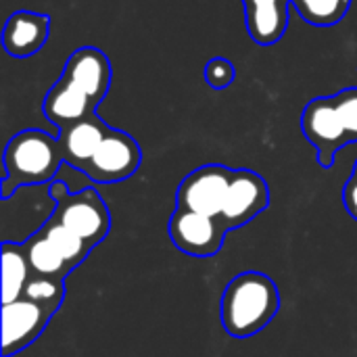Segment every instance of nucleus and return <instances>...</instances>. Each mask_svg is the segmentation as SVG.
<instances>
[{"label": "nucleus", "instance_id": "nucleus-1", "mask_svg": "<svg viewBox=\"0 0 357 357\" xmlns=\"http://www.w3.org/2000/svg\"><path fill=\"white\" fill-rule=\"evenodd\" d=\"M280 310L276 282L261 272H243L234 276L224 293L220 318L230 337L247 339L261 333Z\"/></svg>", "mask_w": 357, "mask_h": 357}, {"label": "nucleus", "instance_id": "nucleus-2", "mask_svg": "<svg viewBox=\"0 0 357 357\" xmlns=\"http://www.w3.org/2000/svg\"><path fill=\"white\" fill-rule=\"evenodd\" d=\"M2 161L6 169L2 180V199L6 201L17 188L52 182L65 159L59 138L44 130H23L4 146Z\"/></svg>", "mask_w": 357, "mask_h": 357}, {"label": "nucleus", "instance_id": "nucleus-3", "mask_svg": "<svg viewBox=\"0 0 357 357\" xmlns=\"http://www.w3.org/2000/svg\"><path fill=\"white\" fill-rule=\"evenodd\" d=\"M50 197L56 205L54 218L77 236H82L92 249L102 243L111 230V213L102 197L94 188H84L79 192H69V188L52 180L50 182Z\"/></svg>", "mask_w": 357, "mask_h": 357}, {"label": "nucleus", "instance_id": "nucleus-4", "mask_svg": "<svg viewBox=\"0 0 357 357\" xmlns=\"http://www.w3.org/2000/svg\"><path fill=\"white\" fill-rule=\"evenodd\" d=\"M301 130L307 142L316 149V159L324 169L333 167L339 151L351 142L333 96H318L305 105Z\"/></svg>", "mask_w": 357, "mask_h": 357}, {"label": "nucleus", "instance_id": "nucleus-5", "mask_svg": "<svg viewBox=\"0 0 357 357\" xmlns=\"http://www.w3.org/2000/svg\"><path fill=\"white\" fill-rule=\"evenodd\" d=\"M232 174L234 169L220 163L197 167L180 182L176 192V205L180 209L220 218Z\"/></svg>", "mask_w": 357, "mask_h": 357}, {"label": "nucleus", "instance_id": "nucleus-6", "mask_svg": "<svg viewBox=\"0 0 357 357\" xmlns=\"http://www.w3.org/2000/svg\"><path fill=\"white\" fill-rule=\"evenodd\" d=\"M142 163L140 144L126 132L109 128L96 155L86 165L84 174L98 184H115L128 180Z\"/></svg>", "mask_w": 357, "mask_h": 357}, {"label": "nucleus", "instance_id": "nucleus-7", "mask_svg": "<svg viewBox=\"0 0 357 357\" xmlns=\"http://www.w3.org/2000/svg\"><path fill=\"white\" fill-rule=\"evenodd\" d=\"M228 230L220 218L176 207L169 218V238L186 255L211 257L222 251Z\"/></svg>", "mask_w": 357, "mask_h": 357}, {"label": "nucleus", "instance_id": "nucleus-8", "mask_svg": "<svg viewBox=\"0 0 357 357\" xmlns=\"http://www.w3.org/2000/svg\"><path fill=\"white\" fill-rule=\"evenodd\" d=\"M270 205L268 182L251 169H234L220 213L226 230H236L255 220Z\"/></svg>", "mask_w": 357, "mask_h": 357}, {"label": "nucleus", "instance_id": "nucleus-9", "mask_svg": "<svg viewBox=\"0 0 357 357\" xmlns=\"http://www.w3.org/2000/svg\"><path fill=\"white\" fill-rule=\"evenodd\" d=\"M2 357L27 349L46 328L52 314L29 299H17L2 305Z\"/></svg>", "mask_w": 357, "mask_h": 357}, {"label": "nucleus", "instance_id": "nucleus-10", "mask_svg": "<svg viewBox=\"0 0 357 357\" xmlns=\"http://www.w3.org/2000/svg\"><path fill=\"white\" fill-rule=\"evenodd\" d=\"M111 75L113 71L107 54L94 46H82L67 59L61 79L84 90L86 96L98 107L111 88Z\"/></svg>", "mask_w": 357, "mask_h": 357}, {"label": "nucleus", "instance_id": "nucleus-11", "mask_svg": "<svg viewBox=\"0 0 357 357\" xmlns=\"http://www.w3.org/2000/svg\"><path fill=\"white\" fill-rule=\"evenodd\" d=\"M50 31V17L31 10H17L13 13L2 31V46L10 56L27 59L38 54L48 40Z\"/></svg>", "mask_w": 357, "mask_h": 357}, {"label": "nucleus", "instance_id": "nucleus-12", "mask_svg": "<svg viewBox=\"0 0 357 357\" xmlns=\"http://www.w3.org/2000/svg\"><path fill=\"white\" fill-rule=\"evenodd\" d=\"M107 130H109V126L100 117H96V113L84 117L82 121H77L69 128L59 130L61 134L56 138H59L65 163L84 172L86 165L90 163V159L96 155L100 142L105 140Z\"/></svg>", "mask_w": 357, "mask_h": 357}, {"label": "nucleus", "instance_id": "nucleus-13", "mask_svg": "<svg viewBox=\"0 0 357 357\" xmlns=\"http://www.w3.org/2000/svg\"><path fill=\"white\" fill-rule=\"evenodd\" d=\"M247 33L259 46H272L282 40L289 27L291 0H243Z\"/></svg>", "mask_w": 357, "mask_h": 357}, {"label": "nucleus", "instance_id": "nucleus-14", "mask_svg": "<svg viewBox=\"0 0 357 357\" xmlns=\"http://www.w3.org/2000/svg\"><path fill=\"white\" fill-rule=\"evenodd\" d=\"M42 111L50 123L63 130L92 115L96 111V105L86 96L84 90L59 77V82L44 96Z\"/></svg>", "mask_w": 357, "mask_h": 357}, {"label": "nucleus", "instance_id": "nucleus-15", "mask_svg": "<svg viewBox=\"0 0 357 357\" xmlns=\"http://www.w3.org/2000/svg\"><path fill=\"white\" fill-rule=\"evenodd\" d=\"M23 249L27 255L29 270L36 276H50V278L65 280L73 272L71 266L63 259V255L54 249V245L46 238L42 230L29 236L23 243Z\"/></svg>", "mask_w": 357, "mask_h": 357}, {"label": "nucleus", "instance_id": "nucleus-16", "mask_svg": "<svg viewBox=\"0 0 357 357\" xmlns=\"http://www.w3.org/2000/svg\"><path fill=\"white\" fill-rule=\"evenodd\" d=\"M31 276L23 245L2 243V305L23 297L25 284Z\"/></svg>", "mask_w": 357, "mask_h": 357}, {"label": "nucleus", "instance_id": "nucleus-17", "mask_svg": "<svg viewBox=\"0 0 357 357\" xmlns=\"http://www.w3.org/2000/svg\"><path fill=\"white\" fill-rule=\"evenodd\" d=\"M42 232L54 245V249L63 255V259L71 266V270L82 266L92 251V247L82 236H77L73 230H69L67 226H63L54 218L46 220V224L42 226Z\"/></svg>", "mask_w": 357, "mask_h": 357}, {"label": "nucleus", "instance_id": "nucleus-18", "mask_svg": "<svg viewBox=\"0 0 357 357\" xmlns=\"http://www.w3.org/2000/svg\"><path fill=\"white\" fill-rule=\"evenodd\" d=\"M295 10L316 27H331L345 19L351 0H291Z\"/></svg>", "mask_w": 357, "mask_h": 357}, {"label": "nucleus", "instance_id": "nucleus-19", "mask_svg": "<svg viewBox=\"0 0 357 357\" xmlns=\"http://www.w3.org/2000/svg\"><path fill=\"white\" fill-rule=\"evenodd\" d=\"M65 280H59V278H50V276H36L31 274L27 284H25V291H23V297L21 299H29L38 305H42L48 314H56V310L61 307L63 299H65V287H63Z\"/></svg>", "mask_w": 357, "mask_h": 357}, {"label": "nucleus", "instance_id": "nucleus-20", "mask_svg": "<svg viewBox=\"0 0 357 357\" xmlns=\"http://www.w3.org/2000/svg\"><path fill=\"white\" fill-rule=\"evenodd\" d=\"M341 121L349 134V140L357 142V88H345L333 96Z\"/></svg>", "mask_w": 357, "mask_h": 357}, {"label": "nucleus", "instance_id": "nucleus-21", "mask_svg": "<svg viewBox=\"0 0 357 357\" xmlns=\"http://www.w3.org/2000/svg\"><path fill=\"white\" fill-rule=\"evenodd\" d=\"M236 77V69L232 65V61L224 59V56H215L205 65V79L213 90H224L228 88Z\"/></svg>", "mask_w": 357, "mask_h": 357}, {"label": "nucleus", "instance_id": "nucleus-22", "mask_svg": "<svg viewBox=\"0 0 357 357\" xmlns=\"http://www.w3.org/2000/svg\"><path fill=\"white\" fill-rule=\"evenodd\" d=\"M343 205L347 209V213L357 220V178H349L345 188H343Z\"/></svg>", "mask_w": 357, "mask_h": 357}, {"label": "nucleus", "instance_id": "nucleus-23", "mask_svg": "<svg viewBox=\"0 0 357 357\" xmlns=\"http://www.w3.org/2000/svg\"><path fill=\"white\" fill-rule=\"evenodd\" d=\"M354 178H357V161H356V165H354V174H351Z\"/></svg>", "mask_w": 357, "mask_h": 357}]
</instances>
